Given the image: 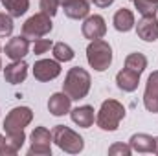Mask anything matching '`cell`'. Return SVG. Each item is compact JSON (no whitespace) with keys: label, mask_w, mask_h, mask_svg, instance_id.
<instances>
[{"label":"cell","mask_w":158,"mask_h":156,"mask_svg":"<svg viewBox=\"0 0 158 156\" xmlns=\"http://www.w3.org/2000/svg\"><path fill=\"white\" fill-rule=\"evenodd\" d=\"M50 48H53V42L50 39H35V42H33V53H37V55L46 53Z\"/></svg>","instance_id":"4316f807"},{"label":"cell","mask_w":158,"mask_h":156,"mask_svg":"<svg viewBox=\"0 0 158 156\" xmlns=\"http://www.w3.org/2000/svg\"><path fill=\"white\" fill-rule=\"evenodd\" d=\"M28 76V64L20 59V61H13L11 64H7L6 68H4V77L7 83H11V84H19V83H22L24 79Z\"/></svg>","instance_id":"4fadbf2b"},{"label":"cell","mask_w":158,"mask_h":156,"mask_svg":"<svg viewBox=\"0 0 158 156\" xmlns=\"http://www.w3.org/2000/svg\"><path fill=\"white\" fill-rule=\"evenodd\" d=\"M85 39L90 40H98L103 39V35L107 33V26H105V18L101 15H90L85 22H83V28H81Z\"/></svg>","instance_id":"ba28073f"},{"label":"cell","mask_w":158,"mask_h":156,"mask_svg":"<svg viewBox=\"0 0 158 156\" xmlns=\"http://www.w3.org/2000/svg\"><path fill=\"white\" fill-rule=\"evenodd\" d=\"M70 103H72V97L66 92H57V94H53L50 97L48 110L53 116H64L66 112H70Z\"/></svg>","instance_id":"5bb4252c"},{"label":"cell","mask_w":158,"mask_h":156,"mask_svg":"<svg viewBox=\"0 0 158 156\" xmlns=\"http://www.w3.org/2000/svg\"><path fill=\"white\" fill-rule=\"evenodd\" d=\"M4 51H6V55L11 61H20L30 51V39H26L24 35L13 37V39H9V42L4 46Z\"/></svg>","instance_id":"30bf717a"},{"label":"cell","mask_w":158,"mask_h":156,"mask_svg":"<svg viewBox=\"0 0 158 156\" xmlns=\"http://www.w3.org/2000/svg\"><path fill=\"white\" fill-rule=\"evenodd\" d=\"M59 7V0H40V11L46 13L48 17H53L57 13Z\"/></svg>","instance_id":"484cf974"},{"label":"cell","mask_w":158,"mask_h":156,"mask_svg":"<svg viewBox=\"0 0 158 156\" xmlns=\"http://www.w3.org/2000/svg\"><path fill=\"white\" fill-rule=\"evenodd\" d=\"M125 68H129V70H132V72H136V74L142 76V72L147 68V59H145V55L140 53V51H134V53L127 55V59H125Z\"/></svg>","instance_id":"44dd1931"},{"label":"cell","mask_w":158,"mask_h":156,"mask_svg":"<svg viewBox=\"0 0 158 156\" xmlns=\"http://www.w3.org/2000/svg\"><path fill=\"white\" fill-rule=\"evenodd\" d=\"M13 33V17L9 13H0V39Z\"/></svg>","instance_id":"d4e9b609"},{"label":"cell","mask_w":158,"mask_h":156,"mask_svg":"<svg viewBox=\"0 0 158 156\" xmlns=\"http://www.w3.org/2000/svg\"><path fill=\"white\" fill-rule=\"evenodd\" d=\"M4 140H6V138H4V136L0 134V147H2V143H4Z\"/></svg>","instance_id":"4dcf8cb0"},{"label":"cell","mask_w":158,"mask_h":156,"mask_svg":"<svg viewBox=\"0 0 158 156\" xmlns=\"http://www.w3.org/2000/svg\"><path fill=\"white\" fill-rule=\"evenodd\" d=\"M86 59H88V64L94 70L105 72L112 63V48L103 39L92 40L86 48Z\"/></svg>","instance_id":"3957f363"},{"label":"cell","mask_w":158,"mask_h":156,"mask_svg":"<svg viewBox=\"0 0 158 156\" xmlns=\"http://www.w3.org/2000/svg\"><path fill=\"white\" fill-rule=\"evenodd\" d=\"M24 140H26L24 130H20V132H7V136H6V140H4V143L0 147V154H17L19 149L22 147Z\"/></svg>","instance_id":"e0dca14e"},{"label":"cell","mask_w":158,"mask_h":156,"mask_svg":"<svg viewBox=\"0 0 158 156\" xmlns=\"http://www.w3.org/2000/svg\"><path fill=\"white\" fill-rule=\"evenodd\" d=\"M129 145H131V149L136 151V153H155V149H156V140H155L153 136H149V134L140 132V134L131 136Z\"/></svg>","instance_id":"9a60e30c"},{"label":"cell","mask_w":158,"mask_h":156,"mask_svg":"<svg viewBox=\"0 0 158 156\" xmlns=\"http://www.w3.org/2000/svg\"><path fill=\"white\" fill-rule=\"evenodd\" d=\"M70 116H72V121L79 125V127H90L92 123H94V109L90 107V105H83V107H77V109H74L72 112H70Z\"/></svg>","instance_id":"ac0fdd59"},{"label":"cell","mask_w":158,"mask_h":156,"mask_svg":"<svg viewBox=\"0 0 158 156\" xmlns=\"http://www.w3.org/2000/svg\"><path fill=\"white\" fill-rule=\"evenodd\" d=\"M134 4L142 17H155L158 11V0H134Z\"/></svg>","instance_id":"cb8c5ba5"},{"label":"cell","mask_w":158,"mask_h":156,"mask_svg":"<svg viewBox=\"0 0 158 156\" xmlns=\"http://www.w3.org/2000/svg\"><path fill=\"white\" fill-rule=\"evenodd\" d=\"M0 68H2V61H0Z\"/></svg>","instance_id":"d6a6232c"},{"label":"cell","mask_w":158,"mask_h":156,"mask_svg":"<svg viewBox=\"0 0 158 156\" xmlns=\"http://www.w3.org/2000/svg\"><path fill=\"white\" fill-rule=\"evenodd\" d=\"M116 83H118L119 90H123V92H134L138 88V83H140V74H136V72H132L129 68H123L116 76Z\"/></svg>","instance_id":"2e32d148"},{"label":"cell","mask_w":158,"mask_h":156,"mask_svg":"<svg viewBox=\"0 0 158 156\" xmlns=\"http://www.w3.org/2000/svg\"><path fill=\"white\" fill-rule=\"evenodd\" d=\"M94 2V6H98V7H109L114 0H92Z\"/></svg>","instance_id":"f1b7e54d"},{"label":"cell","mask_w":158,"mask_h":156,"mask_svg":"<svg viewBox=\"0 0 158 156\" xmlns=\"http://www.w3.org/2000/svg\"><path fill=\"white\" fill-rule=\"evenodd\" d=\"M134 15H132V11L131 9H125V7H121L116 11V15H114V28L118 30V31H129V30H132L134 28Z\"/></svg>","instance_id":"ffe728a7"},{"label":"cell","mask_w":158,"mask_h":156,"mask_svg":"<svg viewBox=\"0 0 158 156\" xmlns=\"http://www.w3.org/2000/svg\"><path fill=\"white\" fill-rule=\"evenodd\" d=\"M50 31H52V17H48L42 11L33 15V17H30L22 26V35L26 39H33V40L44 37Z\"/></svg>","instance_id":"5b68a950"},{"label":"cell","mask_w":158,"mask_h":156,"mask_svg":"<svg viewBox=\"0 0 158 156\" xmlns=\"http://www.w3.org/2000/svg\"><path fill=\"white\" fill-rule=\"evenodd\" d=\"M61 74V66L53 59H40L33 66V76L39 81H52Z\"/></svg>","instance_id":"9c48e42d"},{"label":"cell","mask_w":158,"mask_h":156,"mask_svg":"<svg viewBox=\"0 0 158 156\" xmlns=\"http://www.w3.org/2000/svg\"><path fill=\"white\" fill-rule=\"evenodd\" d=\"M136 33L145 42H155L158 39V20L156 17H142L136 24Z\"/></svg>","instance_id":"8fae6325"},{"label":"cell","mask_w":158,"mask_h":156,"mask_svg":"<svg viewBox=\"0 0 158 156\" xmlns=\"http://www.w3.org/2000/svg\"><path fill=\"white\" fill-rule=\"evenodd\" d=\"M70 2H72V0H59L61 6H66V4H70Z\"/></svg>","instance_id":"f546056e"},{"label":"cell","mask_w":158,"mask_h":156,"mask_svg":"<svg viewBox=\"0 0 158 156\" xmlns=\"http://www.w3.org/2000/svg\"><path fill=\"white\" fill-rule=\"evenodd\" d=\"M31 119H33L31 109H28V107H17V109H13L6 116V119H4L6 134L7 132H20V130H24V127H28Z\"/></svg>","instance_id":"8992f818"},{"label":"cell","mask_w":158,"mask_h":156,"mask_svg":"<svg viewBox=\"0 0 158 156\" xmlns=\"http://www.w3.org/2000/svg\"><path fill=\"white\" fill-rule=\"evenodd\" d=\"M63 7H64V15L68 18H83L88 15L90 0H72L70 4H66Z\"/></svg>","instance_id":"d6986e66"},{"label":"cell","mask_w":158,"mask_h":156,"mask_svg":"<svg viewBox=\"0 0 158 156\" xmlns=\"http://www.w3.org/2000/svg\"><path fill=\"white\" fill-rule=\"evenodd\" d=\"M52 140L64 153H70V154H77L85 147L83 138L79 136L77 132H74L72 129H68L66 125H55L53 130H52Z\"/></svg>","instance_id":"277c9868"},{"label":"cell","mask_w":158,"mask_h":156,"mask_svg":"<svg viewBox=\"0 0 158 156\" xmlns=\"http://www.w3.org/2000/svg\"><path fill=\"white\" fill-rule=\"evenodd\" d=\"M143 105L149 112H158V72H153L147 79L145 94H143Z\"/></svg>","instance_id":"7c38bea8"},{"label":"cell","mask_w":158,"mask_h":156,"mask_svg":"<svg viewBox=\"0 0 158 156\" xmlns=\"http://www.w3.org/2000/svg\"><path fill=\"white\" fill-rule=\"evenodd\" d=\"M52 132L44 127H35V130L31 132V147H30V154H52Z\"/></svg>","instance_id":"52a82bcc"},{"label":"cell","mask_w":158,"mask_h":156,"mask_svg":"<svg viewBox=\"0 0 158 156\" xmlns=\"http://www.w3.org/2000/svg\"><path fill=\"white\" fill-rule=\"evenodd\" d=\"M88 90H90V74L81 66L70 68L63 83V92H66L72 99H83L88 94Z\"/></svg>","instance_id":"6da1fadb"},{"label":"cell","mask_w":158,"mask_h":156,"mask_svg":"<svg viewBox=\"0 0 158 156\" xmlns=\"http://www.w3.org/2000/svg\"><path fill=\"white\" fill-rule=\"evenodd\" d=\"M155 140H156V149H155V153L158 154V138H155Z\"/></svg>","instance_id":"1f68e13d"},{"label":"cell","mask_w":158,"mask_h":156,"mask_svg":"<svg viewBox=\"0 0 158 156\" xmlns=\"http://www.w3.org/2000/svg\"><path fill=\"white\" fill-rule=\"evenodd\" d=\"M123 117H125L123 105L116 99H107V101H103V105L96 116V123L103 130H116Z\"/></svg>","instance_id":"7a4b0ae2"},{"label":"cell","mask_w":158,"mask_h":156,"mask_svg":"<svg viewBox=\"0 0 158 156\" xmlns=\"http://www.w3.org/2000/svg\"><path fill=\"white\" fill-rule=\"evenodd\" d=\"M132 2H134V0H132Z\"/></svg>","instance_id":"836d02e7"},{"label":"cell","mask_w":158,"mask_h":156,"mask_svg":"<svg viewBox=\"0 0 158 156\" xmlns=\"http://www.w3.org/2000/svg\"><path fill=\"white\" fill-rule=\"evenodd\" d=\"M132 153L131 145H125V143H114L110 149H109V154L110 156H116V154H121V156H129Z\"/></svg>","instance_id":"83f0119b"},{"label":"cell","mask_w":158,"mask_h":156,"mask_svg":"<svg viewBox=\"0 0 158 156\" xmlns=\"http://www.w3.org/2000/svg\"><path fill=\"white\" fill-rule=\"evenodd\" d=\"M53 57L61 63H68L74 59V50L64 42H57V44H53Z\"/></svg>","instance_id":"603a6c76"},{"label":"cell","mask_w":158,"mask_h":156,"mask_svg":"<svg viewBox=\"0 0 158 156\" xmlns=\"http://www.w3.org/2000/svg\"><path fill=\"white\" fill-rule=\"evenodd\" d=\"M2 4L11 17H20L30 7V0H2Z\"/></svg>","instance_id":"7402d4cb"}]
</instances>
